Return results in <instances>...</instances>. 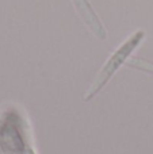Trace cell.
Wrapping results in <instances>:
<instances>
[{"label": "cell", "instance_id": "1", "mask_svg": "<svg viewBox=\"0 0 153 154\" xmlns=\"http://www.w3.org/2000/svg\"><path fill=\"white\" fill-rule=\"evenodd\" d=\"M144 37H145V32L144 31L134 32L129 39H126L115 51H114V54L108 58V61L105 64V66L100 69V72L96 75V77H95L94 82L91 84V87L88 88L86 96H84V100L86 101L91 100V99L107 84L108 80L115 75L117 70L126 62V60L130 57V54H132L133 51L136 50V48L140 45V42L144 39Z\"/></svg>", "mask_w": 153, "mask_h": 154}, {"label": "cell", "instance_id": "2", "mask_svg": "<svg viewBox=\"0 0 153 154\" xmlns=\"http://www.w3.org/2000/svg\"><path fill=\"white\" fill-rule=\"evenodd\" d=\"M73 5H75L76 11L79 12L80 18L83 19V22L88 26V29L96 35L100 39L106 38V30L103 27L100 19L98 18V15L95 14L94 8L91 7V4L88 3V0H72Z\"/></svg>", "mask_w": 153, "mask_h": 154}, {"label": "cell", "instance_id": "3", "mask_svg": "<svg viewBox=\"0 0 153 154\" xmlns=\"http://www.w3.org/2000/svg\"><path fill=\"white\" fill-rule=\"evenodd\" d=\"M127 64L133 68H137V69H142V70H146V72L153 73V64H151V62H148V61L134 58V60H132V61H129Z\"/></svg>", "mask_w": 153, "mask_h": 154}]
</instances>
